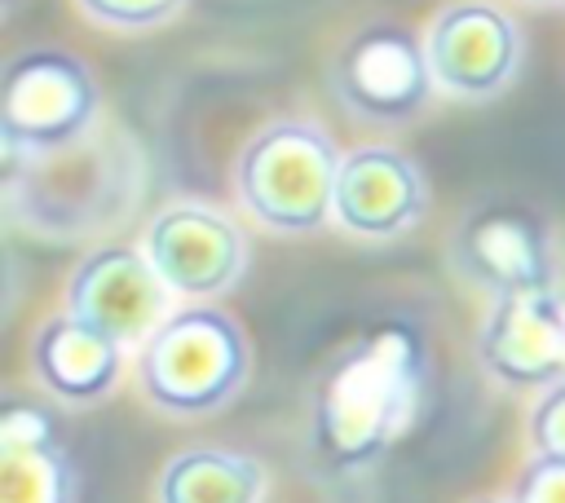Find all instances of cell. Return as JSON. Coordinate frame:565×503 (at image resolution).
I'll use <instances>...</instances> for the list:
<instances>
[{
    "mask_svg": "<svg viewBox=\"0 0 565 503\" xmlns=\"http://www.w3.org/2000/svg\"><path fill=\"white\" fill-rule=\"evenodd\" d=\"M75 4L88 22L137 35V31H154V26L172 22L190 0H75Z\"/></svg>",
    "mask_w": 565,
    "mask_h": 503,
    "instance_id": "obj_15",
    "label": "cell"
},
{
    "mask_svg": "<svg viewBox=\"0 0 565 503\" xmlns=\"http://www.w3.org/2000/svg\"><path fill=\"white\" fill-rule=\"evenodd\" d=\"M31 371L53 397H62L71 406H93L119 384L124 344L110 331H102L97 322L66 309V313H53L35 331Z\"/></svg>",
    "mask_w": 565,
    "mask_h": 503,
    "instance_id": "obj_12",
    "label": "cell"
},
{
    "mask_svg": "<svg viewBox=\"0 0 565 503\" xmlns=\"http://www.w3.org/2000/svg\"><path fill=\"white\" fill-rule=\"evenodd\" d=\"M516 499L521 503H565V459L534 454L530 468L521 472Z\"/></svg>",
    "mask_w": 565,
    "mask_h": 503,
    "instance_id": "obj_18",
    "label": "cell"
},
{
    "mask_svg": "<svg viewBox=\"0 0 565 503\" xmlns=\"http://www.w3.org/2000/svg\"><path fill=\"white\" fill-rule=\"evenodd\" d=\"M66 309L110 331L124 349H141L172 313V287L150 265L146 247L106 243L75 265L66 282Z\"/></svg>",
    "mask_w": 565,
    "mask_h": 503,
    "instance_id": "obj_8",
    "label": "cell"
},
{
    "mask_svg": "<svg viewBox=\"0 0 565 503\" xmlns=\"http://www.w3.org/2000/svg\"><path fill=\"white\" fill-rule=\"evenodd\" d=\"M428 212V181L397 146H358L340 159L335 225L366 243H388L415 229Z\"/></svg>",
    "mask_w": 565,
    "mask_h": 503,
    "instance_id": "obj_11",
    "label": "cell"
},
{
    "mask_svg": "<svg viewBox=\"0 0 565 503\" xmlns=\"http://www.w3.org/2000/svg\"><path fill=\"white\" fill-rule=\"evenodd\" d=\"M141 247L177 300H216L247 269L243 229L225 212L190 199L154 212Z\"/></svg>",
    "mask_w": 565,
    "mask_h": 503,
    "instance_id": "obj_6",
    "label": "cell"
},
{
    "mask_svg": "<svg viewBox=\"0 0 565 503\" xmlns=\"http://www.w3.org/2000/svg\"><path fill=\"white\" fill-rule=\"evenodd\" d=\"M455 265L490 296L556 287V256L547 225L516 203H486L455 229Z\"/></svg>",
    "mask_w": 565,
    "mask_h": 503,
    "instance_id": "obj_9",
    "label": "cell"
},
{
    "mask_svg": "<svg viewBox=\"0 0 565 503\" xmlns=\"http://www.w3.org/2000/svg\"><path fill=\"white\" fill-rule=\"evenodd\" d=\"M335 97L366 124H406L433 101V66L424 40L402 22L358 26L331 66Z\"/></svg>",
    "mask_w": 565,
    "mask_h": 503,
    "instance_id": "obj_5",
    "label": "cell"
},
{
    "mask_svg": "<svg viewBox=\"0 0 565 503\" xmlns=\"http://www.w3.org/2000/svg\"><path fill=\"white\" fill-rule=\"evenodd\" d=\"M252 371V344L243 327L212 300L172 309L137 349V379L150 406L199 419L238 397Z\"/></svg>",
    "mask_w": 565,
    "mask_h": 503,
    "instance_id": "obj_2",
    "label": "cell"
},
{
    "mask_svg": "<svg viewBox=\"0 0 565 503\" xmlns=\"http://www.w3.org/2000/svg\"><path fill=\"white\" fill-rule=\"evenodd\" d=\"M102 88L66 49H26L0 79V146L4 159L57 154L93 132Z\"/></svg>",
    "mask_w": 565,
    "mask_h": 503,
    "instance_id": "obj_4",
    "label": "cell"
},
{
    "mask_svg": "<svg viewBox=\"0 0 565 503\" xmlns=\"http://www.w3.org/2000/svg\"><path fill=\"white\" fill-rule=\"evenodd\" d=\"M335 141L309 119H278L260 128L234 168L238 203L274 234H313L335 221Z\"/></svg>",
    "mask_w": 565,
    "mask_h": 503,
    "instance_id": "obj_3",
    "label": "cell"
},
{
    "mask_svg": "<svg viewBox=\"0 0 565 503\" xmlns=\"http://www.w3.org/2000/svg\"><path fill=\"white\" fill-rule=\"evenodd\" d=\"M481 503H521V499H481Z\"/></svg>",
    "mask_w": 565,
    "mask_h": 503,
    "instance_id": "obj_19",
    "label": "cell"
},
{
    "mask_svg": "<svg viewBox=\"0 0 565 503\" xmlns=\"http://www.w3.org/2000/svg\"><path fill=\"white\" fill-rule=\"evenodd\" d=\"M0 503H75V459L57 437L0 446Z\"/></svg>",
    "mask_w": 565,
    "mask_h": 503,
    "instance_id": "obj_14",
    "label": "cell"
},
{
    "mask_svg": "<svg viewBox=\"0 0 565 503\" xmlns=\"http://www.w3.org/2000/svg\"><path fill=\"white\" fill-rule=\"evenodd\" d=\"M530 4H565V0H530Z\"/></svg>",
    "mask_w": 565,
    "mask_h": 503,
    "instance_id": "obj_20",
    "label": "cell"
},
{
    "mask_svg": "<svg viewBox=\"0 0 565 503\" xmlns=\"http://www.w3.org/2000/svg\"><path fill=\"white\" fill-rule=\"evenodd\" d=\"M57 437L49 410L31 406V402H9L0 410V446H31V441H49Z\"/></svg>",
    "mask_w": 565,
    "mask_h": 503,
    "instance_id": "obj_17",
    "label": "cell"
},
{
    "mask_svg": "<svg viewBox=\"0 0 565 503\" xmlns=\"http://www.w3.org/2000/svg\"><path fill=\"white\" fill-rule=\"evenodd\" d=\"M265 472L252 454L194 446L163 463L159 503H260Z\"/></svg>",
    "mask_w": 565,
    "mask_h": 503,
    "instance_id": "obj_13",
    "label": "cell"
},
{
    "mask_svg": "<svg viewBox=\"0 0 565 503\" xmlns=\"http://www.w3.org/2000/svg\"><path fill=\"white\" fill-rule=\"evenodd\" d=\"M530 446L534 454H552L565 459V379L547 384L543 397L530 410Z\"/></svg>",
    "mask_w": 565,
    "mask_h": 503,
    "instance_id": "obj_16",
    "label": "cell"
},
{
    "mask_svg": "<svg viewBox=\"0 0 565 503\" xmlns=\"http://www.w3.org/2000/svg\"><path fill=\"white\" fill-rule=\"evenodd\" d=\"M477 357L508 388H547L565 379V287L494 296Z\"/></svg>",
    "mask_w": 565,
    "mask_h": 503,
    "instance_id": "obj_10",
    "label": "cell"
},
{
    "mask_svg": "<svg viewBox=\"0 0 565 503\" xmlns=\"http://www.w3.org/2000/svg\"><path fill=\"white\" fill-rule=\"evenodd\" d=\"M424 344L406 322H380L318 384L313 454L335 472L375 463L419 415Z\"/></svg>",
    "mask_w": 565,
    "mask_h": 503,
    "instance_id": "obj_1",
    "label": "cell"
},
{
    "mask_svg": "<svg viewBox=\"0 0 565 503\" xmlns=\"http://www.w3.org/2000/svg\"><path fill=\"white\" fill-rule=\"evenodd\" d=\"M428 66L441 93L463 101L499 97L521 66V31L516 22L486 0L446 4L424 35Z\"/></svg>",
    "mask_w": 565,
    "mask_h": 503,
    "instance_id": "obj_7",
    "label": "cell"
}]
</instances>
